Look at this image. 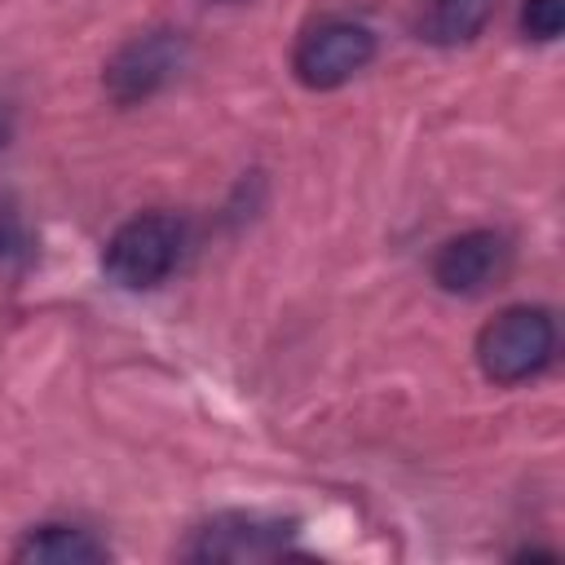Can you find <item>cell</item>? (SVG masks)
<instances>
[{"mask_svg": "<svg viewBox=\"0 0 565 565\" xmlns=\"http://www.w3.org/2000/svg\"><path fill=\"white\" fill-rule=\"evenodd\" d=\"M556 353V322L543 305H508L477 331V366L490 384H525Z\"/></svg>", "mask_w": 565, "mask_h": 565, "instance_id": "6da1fadb", "label": "cell"}, {"mask_svg": "<svg viewBox=\"0 0 565 565\" xmlns=\"http://www.w3.org/2000/svg\"><path fill=\"white\" fill-rule=\"evenodd\" d=\"M185 256V221L172 212H141L124 221L106 247H102V269L110 282L128 291H150L168 282V274Z\"/></svg>", "mask_w": 565, "mask_h": 565, "instance_id": "7a4b0ae2", "label": "cell"}, {"mask_svg": "<svg viewBox=\"0 0 565 565\" xmlns=\"http://www.w3.org/2000/svg\"><path fill=\"white\" fill-rule=\"evenodd\" d=\"M371 57H375V31L371 26H362L353 18H322L296 40L291 71L305 88L327 93V88L349 84L362 66H371Z\"/></svg>", "mask_w": 565, "mask_h": 565, "instance_id": "3957f363", "label": "cell"}, {"mask_svg": "<svg viewBox=\"0 0 565 565\" xmlns=\"http://www.w3.org/2000/svg\"><path fill=\"white\" fill-rule=\"evenodd\" d=\"M181 66H185V35L172 26H154L115 49V57L102 71V84H106L110 102L137 106V102L154 97L163 84H172Z\"/></svg>", "mask_w": 565, "mask_h": 565, "instance_id": "277c9868", "label": "cell"}, {"mask_svg": "<svg viewBox=\"0 0 565 565\" xmlns=\"http://www.w3.org/2000/svg\"><path fill=\"white\" fill-rule=\"evenodd\" d=\"M291 539H296L291 521L225 512V516H212L207 525H199L194 539L181 547V556H190V561H234V565L278 561V556H291Z\"/></svg>", "mask_w": 565, "mask_h": 565, "instance_id": "5b68a950", "label": "cell"}, {"mask_svg": "<svg viewBox=\"0 0 565 565\" xmlns=\"http://www.w3.org/2000/svg\"><path fill=\"white\" fill-rule=\"evenodd\" d=\"M508 238L499 230H463L433 252V282L450 296H481L508 269Z\"/></svg>", "mask_w": 565, "mask_h": 565, "instance_id": "8992f818", "label": "cell"}, {"mask_svg": "<svg viewBox=\"0 0 565 565\" xmlns=\"http://www.w3.org/2000/svg\"><path fill=\"white\" fill-rule=\"evenodd\" d=\"M13 561L22 565H93V561H110V547L84 530V525H35L22 534V543L13 547Z\"/></svg>", "mask_w": 565, "mask_h": 565, "instance_id": "52a82bcc", "label": "cell"}, {"mask_svg": "<svg viewBox=\"0 0 565 565\" xmlns=\"http://www.w3.org/2000/svg\"><path fill=\"white\" fill-rule=\"evenodd\" d=\"M490 18V0H433L428 18L419 22V35L433 44H463L472 40Z\"/></svg>", "mask_w": 565, "mask_h": 565, "instance_id": "ba28073f", "label": "cell"}, {"mask_svg": "<svg viewBox=\"0 0 565 565\" xmlns=\"http://www.w3.org/2000/svg\"><path fill=\"white\" fill-rule=\"evenodd\" d=\"M521 31L525 40L552 44L565 31V0H521Z\"/></svg>", "mask_w": 565, "mask_h": 565, "instance_id": "9c48e42d", "label": "cell"}, {"mask_svg": "<svg viewBox=\"0 0 565 565\" xmlns=\"http://www.w3.org/2000/svg\"><path fill=\"white\" fill-rule=\"evenodd\" d=\"M18 247H22V225H18V216L9 207H0V260L13 256Z\"/></svg>", "mask_w": 565, "mask_h": 565, "instance_id": "30bf717a", "label": "cell"}, {"mask_svg": "<svg viewBox=\"0 0 565 565\" xmlns=\"http://www.w3.org/2000/svg\"><path fill=\"white\" fill-rule=\"evenodd\" d=\"M9 132H13V119H9V110H4V106H0V146H4V141H9Z\"/></svg>", "mask_w": 565, "mask_h": 565, "instance_id": "8fae6325", "label": "cell"}, {"mask_svg": "<svg viewBox=\"0 0 565 565\" xmlns=\"http://www.w3.org/2000/svg\"><path fill=\"white\" fill-rule=\"evenodd\" d=\"M216 4H243V0H216Z\"/></svg>", "mask_w": 565, "mask_h": 565, "instance_id": "7c38bea8", "label": "cell"}]
</instances>
